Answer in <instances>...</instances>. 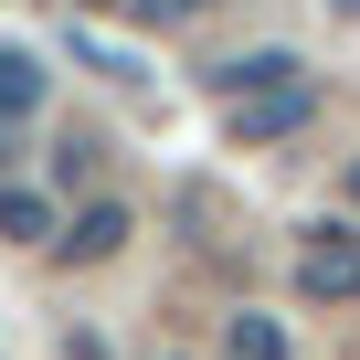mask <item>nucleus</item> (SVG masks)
Instances as JSON below:
<instances>
[{"label": "nucleus", "instance_id": "4", "mask_svg": "<svg viewBox=\"0 0 360 360\" xmlns=\"http://www.w3.org/2000/svg\"><path fill=\"white\" fill-rule=\"evenodd\" d=\"M127 233H138V223H127V202H85V212H75V233H64V255H75V265H106Z\"/></svg>", "mask_w": 360, "mask_h": 360}, {"label": "nucleus", "instance_id": "5", "mask_svg": "<svg viewBox=\"0 0 360 360\" xmlns=\"http://www.w3.org/2000/svg\"><path fill=\"white\" fill-rule=\"evenodd\" d=\"M32 106H43V64H32L22 43H0V127H22Z\"/></svg>", "mask_w": 360, "mask_h": 360}, {"label": "nucleus", "instance_id": "8", "mask_svg": "<svg viewBox=\"0 0 360 360\" xmlns=\"http://www.w3.org/2000/svg\"><path fill=\"white\" fill-rule=\"evenodd\" d=\"M148 22H191V11H212V0H138Z\"/></svg>", "mask_w": 360, "mask_h": 360}, {"label": "nucleus", "instance_id": "2", "mask_svg": "<svg viewBox=\"0 0 360 360\" xmlns=\"http://www.w3.org/2000/svg\"><path fill=\"white\" fill-rule=\"evenodd\" d=\"M212 85H223L233 106H255V96H286V85H307V75H297V53H286V43H265V53H233V64H212Z\"/></svg>", "mask_w": 360, "mask_h": 360}, {"label": "nucleus", "instance_id": "1", "mask_svg": "<svg viewBox=\"0 0 360 360\" xmlns=\"http://www.w3.org/2000/svg\"><path fill=\"white\" fill-rule=\"evenodd\" d=\"M297 286H307L318 307H349V297H360V233H339V223H307Z\"/></svg>", "mask_w": 360, "mask_h": 360}, {"label": "nucleus", "instance_id": "9", "mask_svg": "<svg viewBox=\"0 0 360 360\" xmlns=\"http://www.w3.org/2000/svg\"><path fill=\"white\" fill-rule=\"evenodd\" d=\"M339 191H349V212H360V159H349V169H339Z\"/></svg>", "mask_w": 360, "mask_h": 360}, {"label": "nucleus", "instance_id": "7", "mask_svg": "<svg viewBox=\"0 0 360 360\" xmlns=\"http://www.w3.org/2000/svg\"><path fill=\"white\" fill-rule=\"evenodd\" d=\"M43 233H53V202L22 191V180H0V244H43Z\"/></svg>", "mask_w": 360, "mask_h": 360}, {"label": "nucleus", "instance_id": "10", "mask_svg": "<svg viewBox=\"0 0 360 360\" xmlns=\"http://www.w3.org/2000/svg\"><path fill=\"white\" fill-rule=\"evenodd\" d=\"M96 11H117V0H96Z\"/></svg>", "mask_w": 360, "mask_h": 360}, {"label": "nucleus", "instance_id": "3", "mask_svg": "<svg viewBox=\"0 0 360 360\" xmlns=\"http://www.w3.org/2000/svg\"><path fill=\"white\" fill-rule=\"evenodd\" d=\"M307 117H318V96H307V85H286V96H255V106H233V138H244V148H265V138H297Z\"/></svg>", "mask_w": 360, "mask_h": 360}, {"label": "nucleus", "instance_id": "6", "mask_svg": "<svg viewBox=\"0 0 360 360\" xmlns=\"http://www.w3.org/2000/svg\"><path fill=\"white\" fill-rule=\"evenodd\" d=\"M223 360H286V318H265V307L223 318Z\"/></svg>", "mask_w": 360, "mask_h": 360}]
</instances>
